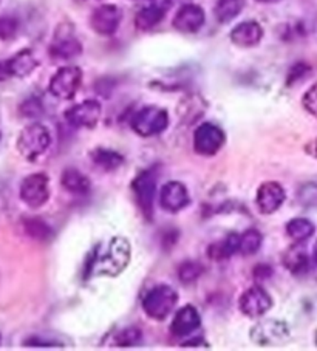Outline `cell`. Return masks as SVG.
Instances as JSON below:
<instances>
[{
  "instance_id": "7bdbcfd3",
  "label": "cell",
  "mask_w": 317,
  "mask_h": 351,
  "mask_svg": "<svg viewBox=\"0 0 317 351\" xmlns=\"http://www.w3.org/2000/svg\"><path fill=\"white\" fill-rule=\"evenodd\" d=\"M135 2H148V0H135Z\"/></svg>"
},
{
  "instance_id": "ee69618b",
  "label": "cell",
  "mask_w": 317,
  "mask_h": 351,
  "mask_svg": "<svg viewBox=\"0 0 317 351\" xmlns=\"http://www.w3.org/2000/svg\"><path fill=\"white\" fill-rule=\"evenodd\" d=\"M0 139H2V132H0Z\"/></svg>"
},
{
  "instance_id": "d6986e66",
  "label": "cell",
  "mask_w": 317,
  "mask_h": 351,
  "mask_svg": "<svg viewBox=\"0 0 317 351\" xmlns=\"http://www.w3.org/2000/svg\"><path fill=\"white\" fill-rule=\"evenodd\" d=\"M5 64H7L10 76H14V77H27L28 75H32L36 70V66L39 65L34 53L30 50V48H25V50H21L19 53H16L13 58L5 60Z\"/></svg>"
},
{
  "instance_id": "e575fe53",
  "label": "cell",
  "mask_w": 317,
  "mask_h": 351,
  "mask_svg": "<svg viewBox=\"0 0 317 351\" xmlns=\"http://www.w3.org/2000/svg\"><path fill=\"white\" fill-rule=\"evenodd\" d=\"M302 104L305 110L313 114V117H317V84H314L313 87H309L307 92H305Z\"/></svg>"
},
{
  "instance_id": "8fae6325",
  "label": "cell",
  "mask_w": 317,
  "mask_h": 351,
  "mask_svg": "<svg viewBox=\"0 0 317 351\" xmlns=\"http://www.w3.org/2000/svg\"><path fill=\"white\" fill-rule=\"evenodd\" d=\"M272 299L265 288L251 287L240 295L239 308L246 317L259 319L271 310Z\"/></svg>"
},
{
  "instance_id": "4316f807",
  "label": "cell",
  "mask_w": 317,
  "mask_h": 351,
  "mask_svg": "<svg viewBox=\"0 0 317 351\" xmlns=\"http://www.w3.org/2000/svg\"><path fill=\"white\" fill-rule=\"evenodd\" d=\"M204 108L206 102L203 101V98L198 95H192L187 96L185 101H181L178 114L181 119L187 121V123H192V121H197L201 114H203Z\"/></svg>"
},
{
  "instance_id": "8d00e7d4",
  "label": "cell",
  "mask_w": 317,
  "mask_h": 351,
  "mask_svg": "<svg viewBox=\"0 0 317 351\" xmlns=\"http://www.w3.org/2000/svg\"><path fill=\"white\" fill-rule=\"evenodd\" d=\"M308 73V66L305 65V64H297L294 69L291 70V73H290V84L292 82V81H297V80H302V77Z\"/></svg>"
},
{
  "instance_id": "52a82bcc",
  "label": "cell",
  "mask_w": 317,
  "mask_h": 351,
  "mask_svg": "<svg viewBox=\"0 0 317 351\" xmlns=\"http://www.w3.org/2000/svg\"><path fill=\"white\" fill-rule=\"evenodd\" d=\"M133 197L138 208L148 220L154 219V206L156 199V175L152 171H144L132 181Z\"/></svg>"
},
{
  "instance_id": "3957f363",
  "label": "cell",
  "mask_w": 317,
  "mask_h": 351,
  "mask_svg": "<svg viewBox=\"0 0 317 351\" xmlns=\"http://www.w3.org/2000/svg\"><path fill=\"white\" fill-rule=\"evenodd\" d=\"M169 113L166 108L148 106L138 110L130 121L132 130L143 138L156 136L167 129Z\"/></svg>"
},
{
  "instance_id": "603a6c76",
  "label": "cell",
  "mask_w": 317,
  "mask_h": 351,
  "mask_svg": "<svg viewBox=\"0 0 317 351\" xmlns=\"http://www.w3.org/2000/svg\"><path fill=\"white\" fill-rule=\"evenodd\" d=\"M239 239L240 234H229L226 239L218 241V243H214L209 246V257L214 260V262H222V260H228L229 257H233L234 254L239 252Z\"/></svg>"
},
{
  "instance_id": "f1b7e54d",
  "label": "cell",
  "mask_w": 317,
  "mask_h": 351,
  "mask_svg": "<svg viewBox=\"0 0 317 351\" xmlns=\"http://www.w3.org/2000/svg\"><path fill=\"white\" fill-rule=\"evenodd\" d=\"M23 231H25L28 237L39 240V241L48 240L53 234L51 228L40 219H27L25 221H23Z\"/></svg>"
},
{
  "instance_id": "ab89813d",
  "label": "cell",
  "mask_w": 317,
  "mask_h": 351,
  "mask_svg": "<svg viewBox=\"0 0 317 351\" xmlns=\"http://www.w3.org/2000/svg\"><path fill=\"white\" fill-rule=\"evenodd\" d=\"M257 2H260V3H276V2H279V0H257Z\"/></svg>"
},
{
  "instance_id": "74e56055",
  "label": "cell",
  "mask_w": 317,
  "mask_h": 351,
  "mask_svg": "<svg viewBox=\"0 0 317 351\" xmlns=\"http://www.w3.org/2000/svg\"><path fill=\"white\" fill-rule=\"evenodd\" d=\"M25 347H60L58 342L40 341L39 337H30L25 341Z\"/></svg>"
},
{
  "instance_id": "6da1fadb",
  "label": "cell",
  "mask_w": 317,
  "mask_h": 351,
  "mask_svg": "<svg viewBox=\"0 0 317 351\" xmlns=\"http://www.w3.org/2000/svg\"><path fill=\"white\" fill-rule=\"evenodd\" d=\"M132 247L124 237H112L104 245L95 247L85 265L87 276L117 277L130 263Z\"/></svg>"
},
{
  "instance_id": "4dcf8cb0",
  "label": "cell",
  "mask_w": 317,
  "mask_h": 351,
  "mask_svg": "<svg viewBox=\"0 0 317 351\" xmlns=\"http://www.w3.org/2000/svg\"><path fill=\"white\" fill-rule=\"evenodd\" d=\"M143 342V331L137 328V326H129V328H124L119 331L117 336H115V345L117 347L129 348V347H137Z\"/></svg>"
},
{
  "instance_id": "d6a6232c",
  "label": "cell",
  "mask_w": 317,
  "mask_h": 351,
  "mask_svg": "<svg viewBox=\"0 0 317 351\" xmlns=\"http://www.w3.org/2000/svg\"><path fill=\"white\" fill-rule=\"evenodd\" d=\"M298 202L305 208H316L317 206V183L303 184L297 193Z\"/></svg>"
},
{
  "instance_id": "cb8c5ba5",
  "label": "cell",
  "mask_w": 317,
  "mask_h": 351,
  "mask_svg": "<svg viewBox=\"0 0 317 351\" xmlns=\"http://www.w3.org/2000/svg\"><path fill=\"white\" fill-rule=\"evenodd\" d=\"M316 231V226L313 221L308 219H302V217H297V219H292L286 225V235L294 241V243H303V241L309 240L313 237Z\"/></svg>"
},
{
  "instance_id": "7402d4cb",
  "label": "cell",
  "mask_w": 317,
  "mask_h": 351,
  "mask_svg": "<svg viewBox=\"0 0 317 351\" xmlns=\"http://www.w3.org/2000/svg\"><path fill=\"white\" fill-rule=\"evenodd\" d=\"M308 263H309L308 252L302 246V243H296L290 246L283 254L285 268L291 271L292 274H302V272L308 269Z\"/></svg>"
},
{
  "instance_id": "1f68e13d",
  "label": "cell",
  "mask_w": 317,
  "mask_h": 351,
  "mask_svg": "<svg viewBox=\"0 0 317 351\" xmlns=\"http://www.w3.org/2000/svg\"><path fill=\"white\" fill-rule=\"evenodd\" d=\"M19 29V22L13 16H0V40H11L14 39Z\"/></svg>"
},
{
  "instance_id": "7a4b0ae2",
  "label": "cell",
  "mask_w": 317,
  "mask_h": 351,
  "mask_svg": "<svg viewBox=\"0 0 317 351\" xmlns=\"http://www.w3.org/2000/svg\"><path fill=\"white\" fill-rule=\"evenodd\" d=\"M51 146V133L47 125L33 123L21 132L16 141L17 152L27 161H38Z\"/></svg>"
},
{
  "instance_id": "30bf717a",
  "label": "cell",
  "mask_w": 317,
  "mask_h": 351,
  "mask_svg": "<svg viewBox=\"0 0 317 351\" xmlns=\"http://www.w3.org/2000/svg\"><path fill=\"white\" fill-rule=\"evenodd\" d=\"M102 114L101 102L96 99H85L79 104L70 107L65 112V119L76 129H93L99 123Z\"/></svg>"
},
{
  "instance_id": "9c48e42d",
  "label": "cell",
  "mask_w": 317,
  "mask_h": 351,
  "mask_svg": "<svg viewBox=\"0 0 317 351\" xmlns=\"http://www.w3.org/2000/svg\"><path fill=\"white\" fill-rule=\"evenodd\" d=\"M249 337L255 345L270 347V345L282 343L290 337V326L277 319L260 320L251 328Z\"/></svg>"
},
{
  "instance_id": "8992f818",
  "label": "cell",
  "mask_w": 317,
  "mask_h": 351,
  "mask_svg": "<svg viewBox=\"0 0 317 351\" xmlns=\"http://www.w3.org/2000/svg\"><path fill=\"white\" fill-rule=\"evenodd\" d=\"M82 82V71L76 65H67L59 69L56 73L53 75L48 84V90L50 93L58 99H71L75 98L78 93L79 86Z\"/></svg>"
},
{
  "instance_id": "d590c367",
  "label": "cell",
  "mask_w": 317,
  "mask_h": 351,
  "mask_svg": "<svg viewBox=\"0 0 317 351\" xmlns=\"http://www.w3.org/2000/svg\"><path fill=\"white\" fill-rule=\"evenodd\" d=\"M272 276V268L270 265H257L254 268V277L257 280H265V278Z\"/></svg>"
},
{
  "instance_id": "f35d334b",
  "label": "cell",
  "mask_w": 317,
  "mask_h": 351,
  "mask_svg": "<svg viewBox=\"0 0 317 351\" xmlns=\"http://www.w3.org/2000/svg\"><path fill=\"white\" fill-rule=\"evenodd\" d=\"M305 150H307V154L313 156V158H317V138L313 139V141L307 144V147H305Z\"/></svg>"
},
{
  "instance_id": "e0dca14e",
  "label": "cell",
  "mask_w": 317,
  "mask_h": 351,
  "mask_svg": "<svg viewBox=\"0 0 317 351\" xmlns=\"http://www.w3.org/2000/svg\"><path fill=\"white\" fill-rule=\"evenodd\" d=\"M201 325V316L193 305H185L175 313L170 332L174 337H187L197 331Z\"/></svg>"
},
{
  "instance_id": "f6af8a7d",
  "label": "cell",
  "mask_w": 317,
  "mask_h": 351,
  "mask_svg": "<svg viewBox=\"0 0 317 351\" xmlns=\"http://www.w3.org/2000/svg\"><path fill=\"white\" fill-rule=\"evenodd\" d=\"M0 341H2V337H0Z\"/></svg>"
},
{
  "instance_id": "44dd1931",
  "label": "cell",
  "mask_w": 317,
  "mask_h": 351,
  "mask_svg": "<svg viewBox=\"0 0 317 351\" xmlns=\"http://www.w3.org/2000/svg\"><path fill=\"white\" fill-rule=\"evenodd\" d=\"M60 184L67 192L75 193V195H85L91 187L87 175L79 172L78 169H65L60 177Z\"/></svg>"
},
{
  "instance_id": "83f0119b",
  "label": "cell",
  "mask_w": 317,
  "mask_h": 351,
  "mask_svg": "<svg viewBox=\"0 0 317 351\" xmlns=\"http://www.w3.org/2000/svg\"><path fill=\"white\" fill-rule=\"evenodd\" d=\"M261 243H263V237H261L260 231H257V229H248V231L240 234L239 254L245 257L254 256V254L260 251Z\"/></svg>"
},
{
  "instance_id": "ac0fdd59",
  "label": "cell",
  "mask_w": 317,
  "mask_h": 351,
  "mask_svg": "<svg viewBox=\"0 0 317 351\" xmlns=\"http://www.w3.org/2000/svg\"><path fill=\"white\" fill-rule=\"evenodd\" d=\"M231 42L240 48H253L263 39V28L259 22L245 21L235 25L231 32Z\"/></svg>"
},
{
  "instance_id": "5b68a950",
  "label": "cell",
  "mask_w": 317,
  "mask_h": 351,
  "mask_svg": "<svg viewBox=\"0 0 317 351\" xmlns=\"http://www.w3.org/2000/svg\"><path fill=\"white\" fill-rule=\"evenodd\" d=\"M19 195L32 209H39L50 198V178L44 172L32 173L22 180Z\"/></svg>"
},
{
  "instance_id": "4fadbf2b",
  "label": "cell",
  "mask_w": 317,
  "mask_h": 351,
  "mask_svg": "<svg viewBox=\"0 0 317 351\" xmlns=\"http://www.w3.org/2000/svg\"><path fill=\"white\" fill-rule=\"evenodd\" d=\"M82 53V45L75 34H73V25H60L54 34V40L50 47V54L53 59L69 60L79 56Z\"/></svg>"
},
{
  "instance_id": "836d02e7",
  "label": "cell",
  "mask_w": 317,
  "mask_h": 351,
  "mask_svg": "<svg viewBox=\"0 0 317 351\" xmlns=\"http://www.w3.org/2000/svg\"><path fill=\"white\" fill-rule=\"evenodd\" d=\"M42 112H44V107H42L40 101L34 98V96L25 99L21 104V114L25 118H38L40 117Z\"/></svg>"
},
{
  "instance_id": "484cf974",
  "label": "cell",
  "mask_w": 317,
  "mask_h": 351,
  "mask_svg": "<svg viewBox=\"0 0 317 351\" xmlns=\"http://www.w3.org/2000/svg\"><path fill=\"white\" fill-rule=\"evenodd\" d=\"M245 8V0H218L214 14L220 23H228L239 16Z\"/></svg>"
},
{
  "instance_id": "f546056e",
  "label": "cell",
  "mask_w": 317,
  "mask_h": 351,
  "mask_svg": "<svg viewBox=\"0 0 317 351\" xmlns=\"http://www.w3.org/2000/svg\"><path fill=\"white\" fill-rule=\"evenodd\" d=\"M204 272L203 265L200 262H193V260H187V262L181 263L178 266V280L185 285H191V283L197 282Z\"/></svg>"
},
{
  "instance_id": "ba28073f",
  "label": "cell",
  "mask_w": 317,
  "mask_h": 351,
  "mask_svg": "<svg viewBox=\"0 0 317 351\" xmlns=\"http://www.w3.org/2000/svg\"><path fill=\"white\" fill-rule=\"evenodd\" d=\"M226 143V135L220 125L214 123L200 124L193 133V149L198 155L212 156L218 154Z\"/></svg>"
},
{
  "instance_id": "7c38bea8",
  "label": "cell",
  "mask_w": 317,
  "mask_h": 351,
  "mask_svg": "<svg viewBox=\"0 0 317 351\" xmlns=\"http://www.w3.org/2000/svg\"><path fill=\"white\" fill-rule=\"evenodd\" d=\"M121 21H123V13L117 5L104 3L91 13L90 27L99 36H112L118 32Z\"/></svg>"
},
{
  "instance_id": "5bb4252c",
  "label": "cell",
  "mask_w": 317,
  "mask_h": 351,
  "mask_svg": "<svg viewBox=\"0 0 317 351\" xmlns=\"http://www.w3.org/2000/svg\"><path fill=\"white\" fill-rule=\"evenodd\" d=\"M158 202H160L161 209L175 214L187 208L191 203V197H189V191L185 184L180 181H169L163 184Z\"/></svg>"
},
{
  "instance_id": "d4e9b609",
  "label": "cell",
  "mask_w": 317,
  "mask_h": 351,
  "mask_svg": "<svg viewBox=\"0 0 317 351\" xmlns=\"http://www.w3.org/2000/svg\"><path fill=\"white\" fill-rule=\"evenodd\" d=\"M164 19V10L158 5H150L139 10L135 16V27L139 32H149V29L155 28L158 23H161Z\"/></svg>"
},
{
  "instance_id": "2e32d148",
  "label": "cell",
  "mask_w": 317,
  "mask_h": 351,
  "mask_svg": "<svg viewBox=\"0 0 317 351\" xmlns=\"http://www.w3.org/2000/svg\"><path fill=\"white\" fill-rule=\"evenodd\" d=\"M206 22V14L200 5L186 3L176 11L172 25L176 32L185 34H193L203 28Z\"/></svg>"
},
{
  "instance_id": "277c9868",
  "label": "cell",
  "mask_w": 317,
  "mask_h": 351,
  "mask_svg": "<svg viewBox=\"0 0 317 351\" xmlns=\"http://www.w3.org/2000/svg\"><path fill=\"white\" fill-rule=\"evenodd\" d=\"M176 302H178V294L172 287L158 285L145 294L143 299V310L150 319L161 322L175 310Z\"/></svg>"
},
{
  "instance_id": "60d3db41",
  "label": "cell",
  "mask_w": 317,
  "mask_h": 351,
  "mask_svg": "<svg viewBox=\"0 0 317 351\" xmlns=\"http://www.w3.org/2000/svg\"><path fill=\"white\" fill-rule=\"evenodd\" d=\"M313 257H314V262L317 263V241H316V245H314V251H313Z\"/></svg>"
},
{
  "instance_id": "9a60e30c",
  "label": "cell",
  "mask_w": 317,
  "mask_h": 351,
  "mask_svg": "<svg viewBox=\"0 0 317 351\" xmlns=\"http://www.w3.org/2000/svg\"><path fill=\"white\" fill-rule=\"evenodd\" d=\"M286 192L283 186L277 183V181H265L261 183L257 189V195H255V203H257L259 210L263 215H270L277 213L285 203Z\"/></svg>"
},
{
  "instance_id": "ffe728a7",
  "label": "cell",
  "mask_w": 317,
  "mask_h": 351,
  "mask_svg": "<svg viewBox=\"0 0 317 351\" xmlns=\"http://www.w3.org/2000/svg\"><path fill=\"white\" fill-rule=\"evenodd\" d=\"M90 160L93 161V165L101 167L102 171L112 172L117 171L118 167L123 166L124 156L113 149L107 147H96L95 150L90 152Z\"/></svg>"
},
{
  "instance_id": "b9f144b4",
  "label": "cell",
  "mask_w": 317,
  "mask_h": 351,
  "mask_svg": "<svg viewBox=\"0 0 317 351\" xmlns=\"http://www.w3.org/2000/svg\"><path fill=\"white\" fill-rule=\"evenodd\" d=\"M314 342H316V347H317V331H316V336H314Z\"/></svg>"
}]
</instances>
